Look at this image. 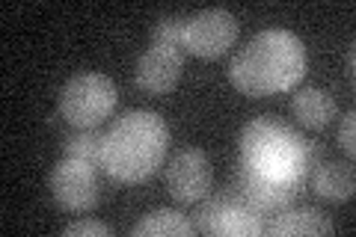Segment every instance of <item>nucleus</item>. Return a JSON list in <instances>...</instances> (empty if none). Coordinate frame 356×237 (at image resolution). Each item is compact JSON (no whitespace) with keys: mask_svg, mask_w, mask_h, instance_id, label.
Here are the masks:
<instances>
[{"mask_svg":"<svg viewBox=\"0 0 356 237\" xmlns=\"http://www.w3.org/2000/svg\"><path fill=\"white\" fill-rule=\"evenodd\" d=\"M324 154V145L306 140L280 116L252 119L241 133L238 193L259 213L273 217L303 196Z\"/></svg>","mask_w":356,"mask_h":237,"instance_id":"f257e3e1","label":"nucleus"},{"mask_svg":"<svg viewBox=\"0 0 356 237\" xmlns=\"http://www.w3.org/2000/svg\"><path fill=\"white\" fill-rule=\"evenodd\" d=\"M306 74V48L291 30H261L235 54L229 81L238 92L264 98L294 89Z\"/></svg>","mask_w":356,"mask_h":237,"instance_id":"f03ea898","label":"nucleus"},{"mask_svg":"<svg viewBox=\"0 0 356 237\" xmlns=\"http://www.w3.org/2000/svg\"><path fill=\"white\" fill-rule=\"evenodd\" d=\"M170 128L158 113L128 110L104 133L102 169L122 184H143L163 166Z\"/></svg>","mask_w":356,"mask_h":237,"instance_id":"7ed1b4c3","label":"nucleus"},{"mask_svg":"<svg viewBox=\"0 0 356 237\" xmlns=\"http://www.w3.org/2000/svg\"><path fill=\"white\" fill-rule=\"evenodd\" d=\"M116 83L107 74L81 72L60 89V116L74 128H98L116 110Z\"/></svg>","mask_w":356,"mask_h":237,"instance_id":"20e7f679","label":"nucleus"},{"mask_svg":"<svg viewBox=\"0 0 356 237\" xmlns=\"http://www.w3.org/2000/svg\"><path fill=\"white\" fill-rule=\"evenodd\" d=\"M193 229L214 237H259L264 234V213H259L238 190L205 196L196 202Z\"/></svg>","mask_w":356,"mask_h":237,"instance_id":"39448f33","label":"nucleus"},{"mask_svg":"<svg viewBox=\"0 0 356 237\" xmlns=\"http://www.w3.org/2000/svg\"><path fill=\"white\" fill-rule=\"evenodd\" d=\"M51 196L63 211H72V213L92 211L98 205V199H102L95 166L63 157V161L51 169Z\"/></svg>","mask_w":356,"mask_h":237,"instance_id":"423d86ee","label":"nucleus"},{"mask_svg":"<svg viewBox=\"0 0 356 237\" xmlns=\"http://www.w3.org/2000/svg\"><path fill=\"white\" fill-rule=\"evenodd\" d=\"M241 24L226 9H205L193 18H187L184 30V51L202 60H217L238 42Z\"/></svg>","mask_w":356,"mask_h":237,"instance_id":"0eeeda50","label":"nucleus"},{"mask_svg":"<svg viewBox=\"0 0 356 237\" xmlns=\"http://www.w3.org/2000/svg\"><path fill=\"white\" fill-rule=\"evenodd\" d=\"M214 184V169L202 149H181L166 166V190L178 205H196Z\"/></svg>","mask_w":356,"mask_h":237,"instance_id":"6e6552de","label":"nucleus"},{"mask_svg":"<svg viewBox=\"0 0 356 237\" xmlns=\"http://www.w3.org/2000/svg\"><path fill=\"white\" fill-rule=\"evenodd\" d=\"M184 72V51L170 48V44H149L146 54L137 63V86L149 95L172 92Z\"/></svg>","mask_w":356,"mask_h":237,"instance_id":"1a4fd4ad","label":"nucleus"},{"mask_svg":"<svg viewBox=\"0 0 356 237\" xmlns=\"http://www.w3.org/2000/svg\"><path fill=\"white\" fill-rule=\"evenodd\" d=\"M264 234L285 237V234H332V222L315 208H282L270 222H264Z\"/></svg>","mask_w":356,"mask_h":237,"instance_id":"9d476101","label":"nucleus"},{"mask_svg":"<svg viewBox=\"0 0 356 237\" xmlns=\"http://www.w3.org/2000/svg\"><path fill=\"white\" fill-rule=\"evenodd\" d=\"M291 110H294V116H297V122L303 128L318 131V128H327L330 122L336 119L339 107H336V98H332L327 89L306 86V89H300V92L294 95Z\"/></svg>","mask_w":356,"mask_h":237,"instance_id":"9b49d317","label":"nucleus"},{"mask_svg":"<svg viewBox=\"0 0 356 237\" xmlns=\"http://www.w3.org/2000/svg\"><path fill=\"white\" fill-rule=\"evenodd\" d=\"M312 184H315V193L327 202H348L353 199L356 190V178H353V166L344 161H327L318 163L315 172H312Z\"/></svg>","mask_w":356,"mask_h":237,"instance_id":"f8f14e48","label":"nucleus"},{"mask_svg":"<svg viewBox=\"0 0 356 237\" xmlns=\"http://www.w3.org/2000/svg\"><path fill=\"white\" fill-rule=\"evenodd\" d=\"M134 237H193V222L172 208H161L146 213L137 225H134Z\"/></svg>","mask_w":356,"mask_h":237,"instance_id":"ddd939ff","label":"nucleus"},{"mask_svg":"<svg viewBox=\"0 0 356 237\" xmlns=\"http://www.w3.org/2000/svg\"><path fill=\"white\" fill-rule=\"evenodd\" d=\"M102 154H104V133L98 128H77L65 140V157H72V161H83L89 166L102 169Z\"/></svg>","mask_w":356,"mask_h":237,"instance_id":"4468645a","label":"nucleus"},{"mask_svg":"<svg viewBox=\"0 0 356 237\" xmlns=\"http://www.w3.org/2000/svg\"><path fill=\"white\" fill-rule=\"evenodd\" d=\"M184 30H187V18L181 15H166L158 24L152 27V42L154 44H170V48L184 51Z\"/></svg>","mask_w":356,"mask_h":237,"instance_id":"2eb2a0df","label":"nucleus"},{"mask_svg":"<svg viewBox=\"0 0 356 237\" xmlns=\"http://www.w3.org/2000/svg\"><path fill=\"white\" fill-rule=\"evenodd\" d=\"M339 145L344 149V154L353 157V152H356V113L353 110L344 113V119L339 125Z\"/></svg>","mask_w":356,"mask_h":237,"instance_id":"dca6fc26","label":"nucleus"},{"mask_svg":"<svg viewBox=\"0 0 356 237\" xmlns=\"http://www.w3.org/2000/svg\"><path fill=\"white\" fill-rule=\"evenodd\" d=\"M69 237H77V234H98V237H110L113 234V229H110L107 222H98V220H77L72 225H65V231Z\"/></svg>","mask_w":356,"mask_h":237,"instance_id":"f3484780","label":"nucleus"},{"mask_svg":"<svg viewBox=\"0 0 356 237\" xmlns=\"http://www.w3.org/2000/svg\"><path fill=\"white\" fill-rule=\"evenodd\" d=\"M353 48H348V72H350V77H353Z\"/></svg>","mask_w":356,"mask_h":237,"instance_id":"a211bd4d","label":"nucleus"}]
</instances>
